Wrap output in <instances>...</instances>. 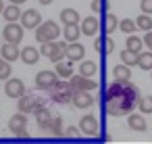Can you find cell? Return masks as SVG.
Segmentation results:
<instances>
[{"instance_id": "ee69618b", "label": "cell", "mask_w": 152, "mask_h": 144, "mask_svg": "<svg viewBox=\"0 0 152 144\" xmlns=\"http://www.w3.org/2000/svg\"><path fill=\"white\" fill-rule=\"evenodd\" d=\"M150 96H152V94H150Z\"/></svg>"}, {"instance_id": "e575fe53", "label": "cell", "mask_w": 152, "mask_h": 144, "mask_svg": "<svg viewBox=\"0 0 152 144\" xmlns=\"http://www.w3.org/2000/svg\"><path fill=\"white\" fill-rule=\"evenodd\" d=\"M11 71H13V69H11V63L4 61L2 57H0V79H4V82H7V79L11 77Z\"/></svg>"}, {"instance_id": "4dcf8cb0", "label": "cell", "mask_w": 152, "mask_h": 144, "mask_svg": "<svg viewBox=\"0 0 152 144\" xmlns=\"http://www.w3.org/2000/svg\"><path fill=\"white\" fill-rule=\"evenodd\" d=\"M48 132H50L52 136L61 138V136L65 134V129H63V119H61V117H52V121H50V127H48Z\"/></svg>"}, {"instance_id": "ba28073f", "label": "cell", "mask_w": 152, "mask_h": 144, "mask_svg": "<svg viewBox=\"0 0 152 144\" xmlns=\"http://www.w3.org/2000/svg\"><path fill=\"white\" fill-rule=\"evenodd\" d=\"M21 25L23 29H36L40 23H42V15L38 9H27V11H21Z\"/></svg>"}, {"instance_id": "60d3db41", "label": "cell", "mask_w": 152, "mask_h": 144, "mask_svg": "<svg viewBox=\"0 0 152 144\" xmlns=\"http://www.w3.org/2000/svg\"><path fill=\"white\" fill-rule=\"evenodd\" d=\"M40 4H44V7H48V4H52V0H38Z\"/></svg>"}, {"instance_id": "7c38bea8", "label": "cell", "mask_w": 152, "mask_h": 144, "mask_svg": "<svg viewBox=\"0 0 152 144\" xmlns=\"http://www.w3.org/2000/svg\"><path fill=\"white\" fill-rule=\"evenodd\" d=\"M71 102H73L77 109H90V107H94V96H92L88 90H75Z\"/></svg>"}, {"instance_id": "277c9868", "label": "cell", "mask_w": 152, "mask_h": 144, "mask_svg": "<svg viewBox=\"0 0 152 144\" xmlns=\"http://www.w3.org/2000/svg\"><path fill=\"white\" fill-rule=\"evenodd\" d=\"M40 107H46V100L44 98H38L34 94H23L21 98H17V109L19 113H25V115H31L34 111H38Z\"/></svg>"}, {"instance_id": "8992f818", "label": "cell", "mask_w": 152, "mask_h": 144, "mask_svg": "<svg viewBox=\"0 0 152 144\" xmlns=\"http://www.w3.org/2000/svg\"><path fill=\"white\" fill-rule=\"evenodd\" d=\"M23 25L21 23H17V21H11V23H7L4 25V29H2V38H4V42H13V44H19L21 40H23Z\"/></svg>"}, {"instance_id": "836d02e7", "label": "cell", "mask_w": 152, "mask_h": 144, "mask_svg": "<svg viewBox=\"0 0 152 144\" xmlns=\"http://www.w3.org/2000/svg\"><path fill=\"white\" fill-rule=\"evenodd\" d=\"M137 107H140V113H144V115H148V113H152V96H140V100H137Z\"/></svg>"}, {"instance_id": "9a60e30c", "label": "cell", "mask_w": 152, "mask_h": 144, "mask_svg": "<svg viewBox=\"0 0 152 144\" xmlns=\"http://www.w3.org/2000/svg\"><path fill=\"white\" fill-rule=\"evenodd\" d=\"M34 117H36V123L42 132H48L50 127V121H52V113L46 109V107H40L38 111H34Z\"/></svg>"}, {"instance_id": "9c48e42d", "label": "cell", "mask_w": 152, "mask_h": 144, "mask_svg": "<svg viewBox=\"0 0 152 144\" xmlns=\"http://www.w3.org/2000/svg\"><path fill=\"white\" fill-rule=\"evenodd\" d=\"M69 84H71V88L73 90H88V92H92V90H96L98 88V84L92 79V77H86V75H81V73H73L71 77H69Z\"/></svg>"}, {"instance_id": "ac0fdd59", "label": "cell", "mask_w": 152, "mask_h": 144, "mask_svg": "<svg viewBox=\"0 0 152 144\" xmlns=\"http://www.w3.org/2000/svg\"><path fill=\"white\" fill-rule=\"evenodd\" d=\"M127 125H129V129H133V132H146V129H148L146 119H144L142 115L133 113V111L127 115Z\"/></svg>"}, {"instance_id": "30bf717a", "label": "cell", "mask_w": 152, "mask_h": 144, "mask_svg": "<svg viewBox=\"0 0 152 144\" xmlns=\"http://www.w3.org/2000/svg\"><path fill=\"white\" fill-rule=\"evenodd\" d=\"M79 129H81V134H86V136H90V138H96V136L100 134L98 119L92 117V115H83L81 121H79Z\"/></svg>"}, {"instance_id": "4316f807", "label": "cell", "mask_w": 152, "mask_h": 144, "mask_svg": "<svg viewBox=\"0 0 152 144\" xmlns=\"http://www.w3.org/2000/svg\"><path fill=\"white\" fill-rule=\"evenodd\" d=\"M61 21L67 25V23H79V13L75 9H63L61 11Z\"/></svg>"}, {"instance_id": "6da1fadb", "label": "cell", "mask_w": 152, "mask_h": 144, "mask_svg": "<svg viewBox=\"0 0 152 144\" xmlns=\"http://www.w3.org/2000/svg\"><path fill=\"white\" fill-rule=\"evenodd\" d=\"M104 113L110 115V117H123V115H129L135 107H137V100H140V90L135 84H131L129 79L127 82H113L106 92H104Z\"/></svg>"}, {"instance_id": "7bdbcfd3", "label": "cell", "mask_w": 152, "mask_h": 144, "mask_svg": "<svg viewBox=\"0 0 152 144\" xmlns=\"http://www.w3.org/2000/svg\"><path fill=\"white\" fill-rule=\"evenodd\" d=\"M150 71H152V69H150ZM150 75H152V73H150Z\"/></svg>"}, {"instance_id": "83f0119b", "label": "cell", "mask_w": 152, "mask_h": 144, "mask_svg": "<svg viewBox=\"0 0 152 144\" xmlns=\"http://www.w3.org/2000/svg\"><path fill=\"white\" fill-rule=\"evenodd\" d=\"M137 59H140V52H133V50H129V48H125V50L121 52V63H125V65H129V67H135V65H137Z\"/></svg>"}, {"instance_id": "ffe728a7", "label": "cell", "mask_w": 152, "mask_h": 144, "mask_svg": "<svg viewBox=\"0 0 152 144\" xmlns=\"http://www.w3.org/2000/svg\"><path fill=\"white\" fill-rule=\"evenodd\" d=\"M19 59H21L25 65H36V63L40 61V50H38V48H34V46H25V48L21 50Z\"/></svg>"}, {"instance_id": "8d00e7d4", "label": "cell", "mask_w": 152, "mask_h": 144, "mask_svg": "<svg viewBox=\"0 0 152 144\" xmlns=\"http://www.w3.org/2000/svg\"><path fill=\"white\" fill-rule=\"evenodd\" d=\"M90 7H92L94 13H102V11H104V0H92Z\"/></svg>"}, {"instance_id": "5b68a950", "label": "cell", "mask_w": 152, "mask_h": 144, "mask_svg": "<svg viewBox=\"0 0 152 144\" xmlns=\"http://www.w3.org/2000/svg\"><path fill=\"white\" fill-rule=\"evenodd\" d=\"M9 129H11L17 138H21V140L29 138V134H27V115H25V113L13 115V117L9 119Z\"/></svg>"}, {"instance_id": "d590c367", "label": "cell", "mask_w": 152, "mask_h": 144, "mask_svg": "<svg viewBox=\"0 0 152 144\" xmlns=\"http://www.w3.org/2000/svg\"><path fill=\"white\" fill-rule=\"evenodd\" d=\"M79 134H81V129L71 125V127H67V129H65V134H63V136H65V138H79Z\"/></svg>"}, {"instance_id": "7402d4cb", "label": "cell", "mask_w": 152, "mask_h": 144, "mask_svg": "<svg viewBox=\"0 0 152 144\" xmlns=\"http://www.w3.org/2000/svg\"><path fill=\"white\" fill-rule=\"evenodd\" d=\"M63 36H65L67 42H77L79 36H81V27H79V23H67L65 29H63Z\"/></svg>"}, {"instance_id": "5bb4252c", "label": "cell", "mask_w": 152, "mask_h": 144, "mask_svg": "<svg viewBox=\"0 0 152 144\" xmlns=\"http://www.w3.org/2000/svg\"><path fill=\"white\" fill-rule=\"evenodd\" d=\"M21 50H19V44H13V42H4L2 46H0V57H2L4 61L9 63H15L19 59Z\"/></svg>"}, {"instance_id": "f1b7e54d", "label": "cell", "mask_w": 152, "mask_h": 144, "mask_svg": "<svg viewBox=\"0 0 152 144\" xmlns=\"http://www.w3.org/2000/svg\"><path fill=\"white\" fill-rule=\"evenodd\" d=\"M135 25H137V29H142V32H150V29H152V17H150L148 13H142V15L135 19Z\"/></svg>"}, {"instance_id": "2e32d148", "label": "cell", "mask_w": 152, "mask_h": 144, "mask_svg": "<svg viewBox=\"0 0 152 144\" xmlns=\"http://www.w3.org/2000/svg\"><path fill=\"white\" fill-rule=\"evenodd\" d=\"M79 27H81V34H83V36L94 38V36L98 34V29H100V21H98L96 17H86Z\"/></svg>"}, {"instance_id": "52a82bcc", "label": "cell", "mask_w": 152, "mask_h": 144, "mask_svg": "<svg viewBox=\"0 0 152 144\" xmlns=\"http://www.w3.org/2000/svg\"><path fill=\"white\" fill-rule=\"evenodd\" d=\"M27 92V88H25V84H23V79H19V77H9L7 79V84H4V94L9 96V98H21L23 94Z\"/></svg>"}, {"instance_id": "44dd1931", "label": "cell", "mask_w": 152, "mask_h": 144, "mask_svg": "<svg viewBox=\"0 0 152 144\" xmlns=\"http://www.w3.org/2000/svg\"><path fill=\"white\" fill-rule=\"evenodd\" d=\"M2 17H4V21L7 23H11V21H19L21 19V4H7L4 7V11H2Z\"/></svg>"}, {"instance_id": "d6a6232c", "label": "cell", "mask_w": 152, "mask_h": 144, "mask_svg": "<svg viewBox=\"0 0 152 144\" xmlns=\"http://www.w3.org/2000/svg\"><path fill=\"white\" fill-rule=\"evenodd\" d=\"M119 29H121L123 34H133V32L137 29L135 19H123V21H119Z\"/></svg>"}, {"instance_id": "1f68e13d", "label": "cell", "mask_w": 152, "mask_h": 144, "mask_svg": "<svg viewBox=\"0 0 152 144\" xmlns=\"http://www.w3.org/2000/svg\"><path fill=\"white\" fill-rule=\"evenodd\" d=\"M137 65H140V69L150 71V69H152V50H150V52H140Z\"/></svg>"}, {"instance_id": "7a4b0ae2", "label": "cell", "mask_w": 152, "mask_h": 144, "mask_svg": "<svg viewBox=\"0 0 152 144\" xmlns=\"http://www.w3.org/2000/svg\"><path fill=\"white\" fill-rule=\"evenodd\" d=\"M50 92V98L56 102V104H69L71 102V98H73V88H71V84L69 82H65V79H56L54 82V86L48 90Z\"/></svg>"}, {"instance_id": "4fadbf2b", "label": "cell", "mask_w": 152, "mask_h": 144, "mask_svg": "<svg viewBox=\"0 0 152 144\" xmlns=\"http://www.w3.org/2000/svg\"><path fill=\"white\" fill-rule=\"evenodd\" d=\"M83 54H86L83 44H79V42H67V52H65V57H67L71 63L83 61Z\"/></svg>"}, {"instance_id": "3957f363", "label": "cell", "mask_w": 152, "mask_h": 144, "mask_svg": "<svg viewBox=\"0 0 152 144\" xmlns=\"http://www.w3.org/2000/svg\"><path fill=\"white\" fill-rule=\"evenodd\" d=\"M34 32H36V40H38L40 44H42V42L56 40V38H61V34H63L56 21H42Z\"/></svg>"}, {"instance_id": "b9f144b4", "label": "cell", "mask_w": 152, "mask_h": 144, "mask_svg": "<svg viewBox=\"0 0 152 144\" xmlns=\"http://www.w3.org/2000/svg\"><path fill=\"white\" fill-rule=\"evenodd\" d=\"M2 11H4V2L0 0V15H2Z\"/></svg>"}, {"instance_id": "cb8c5ba5", "label": "cell", "mask_w": 152, "mask_h": 144, "mask_svg": "<svg viewBox=\"0 0 152 144\" xmlns=\"http://www.w3.org/2000/svg\"><path fill=\"white\" fill-rule=\"evenodd\" d=\"M56 65V75L61 77V79H69L71 75H73V63L67 59V63H63V61H58V63H54Z\"/></svg>"}, {"instance_id": "d6986e66", "label": "cell", "mask_w": 152, "mask_h": 144, "mask_svg": "<svg viewBox=\"0 0 152 144\" xmlns=\"http://www.w3.org/2000/svg\"><path fill=\"white\" fill-rule=\"evenodd\" d=\"M65 52H67V40H54V46H52V52L48 59L52 63H58L65 59Z\"/></svg>"}, {"instance_id": "d4e9b609", "label": "cell", "mask_w": 152, "mask_h": 144, "mask_svg": "<svg viewBox=\"0 0 152 144\" xmlns=\"http://www.w3.org/2000/svg\"><path fill=\"white\" fill-rule=\"evenodd\" d=\"M113 75H115V79H117V82H127V79H131V71H129V65H125V63L117 65V67L113 69Z\"/></svg>"}, {"instance_id": "e0dca14e", "label": "cell", "mask_w": 152, "mask_h": 144, "mask_svg": "<svg viewBox=\"0 0 152 144\" xmlns=\"http://www.w3.org/2000/svg\"><path fill=\"white\" fill-rule=\"evenodd\" d=\"M94 48H96V52L108 57V54H113V50H115V42H113V38H106V34H104L102 38H96Z\"/></svg>"}, {"instance_id": "484cf974", "label": "cell", "mask_w": 152, "mask_h": 144, "mask_svg": "<svg viewBox=\"0 0 152 144\" xmlns=\"http://www.w3.org/2000/svg\"><path fill=\"white\" fill-rule=\"evenodd\" d=\"M79 73L86 75V77H94V75L98 73V65H96L94 61H81V65H79Z\"/></svg>"}, {"instance_id": "74e56055", "label": "cell", "mask_w": 152, "mask_h": 144, "mask_svg": "<svg viewBox=\"0 0 152 144\" xmlns=\"http://www.w3.org/2000/svg\"><path fill=\"white\" fill-rule=\"evenodd\" d=\"M140 9H142V13L152 15V0H142V2H140Z\"/></svg>"}, {"instance_id": "603a6c76", "label": "cell", "mask_w": 152, "mask_h": 144, "mask_svg": "<svg viewBox=\"0 0 152 144\" xmlns=\"http://www.w3.org/2000/svg\"><path fill=\"white\" fill-rule=\"evenodd\" d=\"M115 29H119V19H117V15L106 13V17H104V21H102V32H104L106 36H110Z\"/></svg>"}, {"instance_id": "ab89813d", "label": "cell", "mask_w": 152, "mask_h": 144, "mask_svg": "<svg viewBox=\"0 0 152 144\" xmlns=\"http://www.w3.org/2000/svg\"><path fill=\"white\" fill-rule=\"evenodd\" d=\"M9 2H13V4H25L27 0H9Z\"/></svg>"}, {"instance_id": "f546056e", "label": "cell", "mask_w": 152, "mask_h": 144, "mask_svg": "<svg viewBox=\"0 0 152 144\" xmlns=\"http://www.w3.org/2000/svg\"><path fill=\"white\" fill-rule=\"evenodd\" d=\"M142 46H144V40H140V38L133 36V34H129L127 42H125V48H129V50H133V52H142Z\"/></svg>"}, {"instance_id": "8fae6325", "label": "cell", "mask_w": 152, "mask_h": 144, "mask_svg": "<svg viewBox=\"0 0 152 144\" xmlns=\"http://www.w3.org/2000/svg\"><path fill=\"white\" fill-rule=\"evenodd\" d=\"M56 79H58L56 71H48V69H46V71H40V73L36 75V88H38V90H50Z\"/></svg>"}, {"instance_id": "f35d334b", "label": "cell", "mask_w": 152, "mask_h": 144, "mask_svg": "<svg viewBox=\"0 0 152 144\" xmlns=\"http://www.w3.org/2000/svg\"><path fill=\"white\" fill-rule=\"evenodd\" d=\"M144 44L152 50V29H150V32H146V36H144Z\"/></svg>"}]
</instances>
